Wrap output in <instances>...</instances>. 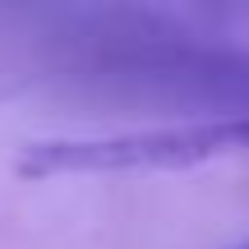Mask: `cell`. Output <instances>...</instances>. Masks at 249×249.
Masks as SVG:
<instances>
[{
	"instance_id": "6da1fadb",
	"label": "cell",
	"mask_w": 249,
	"mask_h": 249,
	"mask_svg": "<svg viewBox=\"0 0 249 249\" xmlns=\"http://www.w3.org/2000/svg\"><path fill=\"white\" fill-rule=\"evenodd\" d=\"M51 79L116 111L249 120V46L194 33L157 9H97L51 37Z\"/></svg>"
},
{
	"instance_id": "3957f363",
	"label": "cell",
	"mask_w": 249,
	"mask_h": 249,
	"mask_svg": "<svg viewBox=\"0 0 249 249\" xmlns=\"http://www.w3.org/2000/svg\"><path fill=\"white\" fill-rule=\"evenodd\" d=\"M235 249H249V240H245V245H235Z\"/></svg>"
},
{
	"instance_id": "7a4b0ae2",
	"label": "cell",
	"mask_w": 249,
	"mask_h": 249,
	"mask_svg": "<svg viewBox=\"0 0 249 249\" xmlns=\"http://www.w3.org/2000/svg\"><path fill=\"white\" fill-rule=\"evenodd\" d=\"M249 152V120H180L157 129L102 134V139H37L18 152L23 180L102 176V171H176Z\"/></svg>"
}]
</instances>
